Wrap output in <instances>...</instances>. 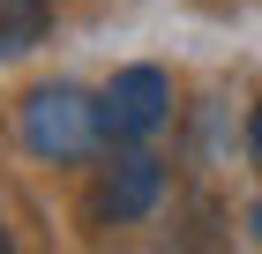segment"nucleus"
Listing matches in <instances>:
<instances>
[{
  "mask_svg": "<svg viewBox=\"0 0 262 254\" xmlns=\"http://www.w3.org/2000/svg\"><path fill=\"white\" fill-rule=\"evenodd\" d=\"M158 195H165V165H158V157H120V165L98 179L90 210H98L105 224H135V217L158 210Z\"/></svg>",
  "mask_w": 262,
  "mask_h": 254,
  "instance_id": "7ed1b4c3",
  "label": "nucleus"
},
{
  "mask_svg": "<svg viewBox=\"0 0 262 254\" xmlns=\"http://www.w3.org/2000/svg\"><path fill=\"white\" fill-rule=\"evenodd\" d=\"M23 142H30L38 157H53V165L90 157V150L105 142L98 98H90V90H75V82H45V90H30V105H23Z\"/></svg>",
  "mask_w": 262,
  "mask_h": 254,
  "instance_id": "f257e3e1",
  "label": "nucleus"
},
{
  "mask_svg": "<svg viewBox=\"0 0 262 254\" xmlns=\"http://www.w3.org/2000/svg\"><path fill=\"white\" fill-rule=\"evenodd\" d=\"M255 239H262V210H255Z\"/></svg>",
  "mask_w": 262,
  "mask_h": 254,
  "instance_id": "423d86ee",
  "label": "nucleus"
},
{
  "mask_svg": "<svg viewBox=\"0 0 262 254\" xmlns=\"http://www.w3.org/2000/svg\"><path fill=\"white\" fill-rule=\"evenodd\" d=\"M247 150L262 157V105H255V120H247Z\"/></svg>",
  "mask_w": 262,
  "mask_h": 254,
  "instance_id": "39448f33",
  "label": "nucleus"
},
{
  "mask_svg": "<svg viewBox=\"0 0 262 254\" xmlns=\"http://www.w3.org/2000/svg\"><path fill=\"white\" fill-rule=\"evenodd\" d=\"M0 254H8V232H0Z\"/></svg>",
  "mask_w": 262,
  "mask_h": 254,
  "instance_id": "0eeeda50",
  "label": "nucleus"
},
{
  "mask_svg": "<svg viewBox=\"0 0 262 254\" xmlns=\"http://www.w3.org/2000/svg\"><path fill=\"white\" fill-rule=\"evenodd\" d=\"M165 120H172V82H165V67H120V75L105 82V98H98L105 142H142V135H158Z\"/></svg>",
  "mask_w": 262,
  "mask_h": 254,
  "instance_id": "f03ea898",
  "label": "nucleus"
},
{
  "mask_svg": "<svg viewBox=\"0 0 262 254\" xmlns=\"http://www.w3.org/2000/svg\"><path fill=\"white\" fill-rule=\"evenodd\" d=\"M45 22H53V8H45V0H0V60L30 53V45L45 38Z\"/></svg>",
  "mask_w": 262,
  "mask_h": 254,
  "instance_id": "20e7f679",
  "label": "nucleus"
}]
</instances>
